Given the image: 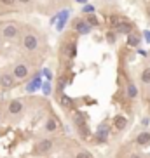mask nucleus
<instances>
[{"instance_id":"nucleus-22","label":"nucleus","mask_w":150,"mask_h":158,"mask_svg":"<svg viewBox=\"0 0 150 158\" xmlns=\"http://www.w3.org/2000/svg\"><path fill=\"white\" fill-rule=\"evenodd\" d=\"M44 92H46V94L51 92V85H49V84H44Z\"/></svg>"},{"instance_id":"nucleus-14","label":"nucleus","mask_w":150,"mask_h":158,"mask_svg":"<svg viewBox=\"0 0 150 158\" xmlns=\"http://www.w3.org/2000/svg\"><path fill=\"white\" fill-rule=\"evenodd\" d=\"M56 129H58L56 120H54V118H49V120L46 122V130H47V132H54Z\"/></svg>"},{"instance_id":"nucleus-3","label":"nucleus","mask_w":150,"mask_h":158,"mask_svg":"<svg viewBox=\"0 0 150 158\" xmlns=\"http://www.w3.org/2000/svg\"><path fill=\"white\" fill-rule=\"evenodd\" d=\"M51 148H52V141L51 139H42V141H38V143H37L35 151H37L38 155H46Z\"/></svg>"},{"instance_id":"nucleus-8","label":"nucleus","mask_w":150,"mask_h":158,"mask_svg":"<svg viewBox=\"0 0 150 158\" xmlns=\"http://www.w3.org/2000/svg\"><path fill=\"white\" fill-rule=\"evenodd\" d=\"M75 30H77L80 35H86V33L91 30V26L86 23V21H77V23H75Z\"/></svg>"},{"instance_id":"nucleus-2","label":"nucleus","mask_w":150,"mask_h":158,"mask_svg":"<svg viewBox=\"0 0 150 158\" xmlns=\"http://www.w3.org/2000/svg\"><path fill=\"white\" fill-rule=\"evenodd\" d=\"M28 66L26 64H16L14 66V71H12V77L14 78H18V80H23V78H26L28 77Z\"/></svg>"},{"instance_id":"nucleus-18","label":"nucleus","mask_w":150,"mask_h":158,"mask_svg":"<svg viewBox=\"0 0 150 158\" xmlns=\"http://www.w3.org/2000/svg\"><path fill=\"white\" fill-rule=\"evenodd\" d=\"M75 158H93V156H91V155L87 153V151H80V153L75 155Z\"/></svg>"},{"instance_id":"nucleus-12","label":"nucleus","mask_w":150,"mask_h":158,"mask_svg":"<svg viewBox=\"0 0 150 158\" xmlns=\"http://www.w3.org/2000/svg\"><path fill=\"white\" fill-rule=\"evenodd\" d=\"M113 123H115V127H117V129H124V127L127 125V120L126 118H124V116H115V118H113Z\"/></svg>"},{"instance_id":"nucleus-16","label":"nucleus","mask_w":150,"mask_h":158,"mask_svg":"<svg viewBox=\"0 0 150 158\" xmlns=\"http://www.w3.org/2000/svg\"><path fill=\"white\" fill-rule=\"evenodd\" d=\"M141 82L143 84H150V68H145L141 71Z\"/></svg>"},{"instance_id":"nucleus-24","label":"nucleus","mask_w":150,"mask_h":158,"mask_svg":"<svg viewBox=\"0 0 150 158\" xmlns=\"http://www.w3.org/2000/svg\"><path fill=\"white\" fill-rule=\"evenodd\" d=\"M16 2H21V4H28L30 0H16Z\"/></svg>"},{"instance_id":"nucleus-6","label":"nucleus","mask_w":150,"mask_h":158,"mask_svg":"<svg viewBox=\"0 0 150 158\" xmlns=\"http://www.w3.org/2000/svg\"><path fill=\"white\" fill-rule=\"evenodd\" d=\"M0 85L4 89H11V87H14V77L9 73H4L2 77H0Z\"/></svg>"},{"instance_id":"nucleus-25","label":"nucleus","mask_w":150,"mask_h":158,"mask_svg":"<svg viewBox=\"0 0 150 158\" xmlns=\"http://www.w3.org/2000/svg\"><path fill=\"white\" fill-rule=\"evenodd\" d=\"M131 158H140V156H138V155H133V156Z\"/></svg>"},{"instance_id":"nucleus-17","label":"nucleus","mask_w":150,"mask_h":158,"mask_svg":"<svg viewBox=\"0 0 150 158\" xmlns=\"http://www.w3.org/2000/svg\"><path fill=\"white\" fill-rule=\"evenodd\" d=\"M86 23L89 24V26H98L99 24V21H98V18H96V16H87V19H86Z\"/></svg>"},{"instance_id":"nucleus-11","label":"nucleus","mask_w":150,"mask_h":158,"mask_svg":"<svg viewBox=\"0 0 150 158\" xmlns=\"http://www.w3.org/2000/svg\"><path fill=\"white\" fill-rule=\"evenodd\" d=\"M136 143L140 144V146H145V144L150 143V134L148 132H141L138 137H136Z\"/></svg>"},{"instance_id":"nucleus-15","label":"nucleus","mask_w":150,"mask_h":158,"mask_svg":"<svg viewBox=\"0 0 150 158\" xmlns=\"http://www.w3.org/2000/svg\"><path fill=\"white\" fill-rule=\"evenodd\" d=\"M127 44H129V45H133V47H136L138 44H140V37H138V35H135V33H129Z\"/></svg>"},{"instance_id":"nucleus-7","label":"nucleus","mask_w":150,"mask_h":158,"mask_svg":"<svg viewBox=\"0 0 150 158\" xmlns=\"http://www.w3.org/2000/svg\"><path fill=\"white\" fill-rule=\"evenodd\" d=\"M107 137H108V127L101 125L96 132V143H103V141H107Z\"/></svg>"},{"instance_id":"nucleus-10","label":"nucleus","mask_w":150,"mask_h":158,"mask_svg":"<svg viewBox=\"0 0 150 158\" xmlns=\"http://www.w3.org/2000/svg\"><path fill=\"white\" fill-rule=\"evenodd\" d=\"M126 96H127L129 99H135L136 96H138V89H136L135 84H127V87H126Z\"/></svg>"},{"instance_id":"nucleus-1","label":"nucleus","mask_w":150,"mask_h":158,"mask_svg":"<svg viewBox=\"0 0 150 158\" xmlns=\"http://www.w3.org/2000/svg\"><path fill=\"white\" fill-rule=\"evenodd\" d=\"M23 45L26 51H37L38 49V38L33 35V33H28V35H24L23 38Z\"/></svg>"},{"instance_id":"nucleus-20","label":"nucleus","mask_w":150,"mask_h":158,"mask_svg":"<svg viewBox=\"0 0 150 158\" xmlns=\"http://www.w3.org/2000/svg\"><path fill=\"white\" fill-rule=\"evenodd\" d=\"M0 2H2L4 5H7V7H11V5L16 4V0H0Z\"/></svg>"},{"instance_id":"nucleus-4","label":"nucleus","mask_w":150,"mask_h":158,"mask_svg":"<svg viewBox=\"0 0 150 158\" xmlns=\"http://www.w3.org/2000/svg\"><path fill=\"white\" fill-rule=\"evenodd\" d=\"M2 35H4L5 38H14L16 35H18V26H16L14 23L5 24L4 28H2Z\"/></svg>"},{"instance_id":"nucleus-21","label":"nucleus","mask_w":150,"mask_h":158,"mask_svg":"<svg viewBox=\"0 0 150 158\" xmlns=\"http://www.w3.org/2000/svg\"><path fill=\"white\" fill-rule=\"evenodd\" d=\"M61 102H63V106H70V104H72L70 99L66 98V96H63V98H61Z\"/></svg>"},{"instance_id":"nucleus-23","label":"nucleus","mask_w":150,"mask_h":158,"mask_svg":"<svg viewBox=\"0 0 150 158\" xmlns=\"http://www.w3.org/2000/svg\"><path fill=\"white\" fill-rule=\"evenodd\" d=\"M44 75H46L47 78H51V71H49V70H44Z\"/></svg>"},{"instance_id":"nucleus-19","label":"nucleus","mask_w":150,"mask_h":158,"mask_svg":"<svg viewBox=\"0 0 150 158\" xmlns=\"http://www.w3.org/2000/svg\"><path fill=\"white\" fill-rule=\"evenodd\" d=\"M107 40H108V44H113L115 42V35H113V31H110L107 35Z\"/></svg>"},{"instance_id":"nucleus-13","label":"nucleus","mask_w":150,"mask_h":158,"mask_svg":"<svg viewBox=\"0 0 150 158\" xmlns=\"http://www.w3.org/2000/svg\"><path fill=\"white\" fill-rule=\"evenodd\" d=\"M73 122H75V125H77V127H84L86 125V118H84V115H82V113H75Z\"/></svg>"},{"instance_id":"nucleus-9","label":"nucleus","mask_w":150,"mask_h":158,"mask_svg":"<svg viewBox=\"0 0 150 158\" xmlns=\"http://www.w3.org/2000/svg\"><path fill=\"white\" fill-rule=\"evenodd\" d=\"M115 30H117L119 33H124V35H129V33L133 31V26H131L129 23H119V24H117V28H115Z\"/></svg>"},{"instance_id":"nucleus-5","label":"nucleus","mask_w":150,"mask_h":158,"mask_svg":"<svg viewBox=\"0 0 150 158\" xmlns=\"http://www.w3.org/2000/svg\"><path fill=\"white\" fill-rule=\"evenodd\" d=\"M21 111H23V102L19 99H12L9 102V113L11 115H19Z\"/></svg>"}]
</instances>
